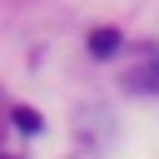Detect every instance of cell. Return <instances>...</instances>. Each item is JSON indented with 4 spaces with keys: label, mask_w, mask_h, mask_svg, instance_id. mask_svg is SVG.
Instances as JSON below:
<instances>
[{
    "label": "cell",
    "mask_w": 159,
    "mask_h": 159,
    "mask_svg": "<svg viewBox=\"0 0 159 159\" xmlns=\"http://www.w3.org/2000/svg\"><path fill=\"white\" fill-rule=\"evenodd\" d=\"M129 89H159V55L149 50L144 60H139V70L129 75Z\"/></svg>",
    "instance_id": "obj_1"
},
{
    "label": "cell",
    "mask_w": 159,
    "mask_h": 159,
    "mask_svg": "<svg viewBox=\"0 0 159 159\" xmlns=\"http://www.w3.org/2000/svg\"><path fill=\"white\" fill-rule=\"evenodd\" d=\"M119 45H124V40H119V30H94V35H89V50H94L99 60L119 55Z\"/></svg>",
    "instance_id": "obj_2"
},
{
    "label": "cell",
    "mask_w": 159,
    "mask_h": 159,
    "mask_svg": "<svg viewBox=\"0 0 159 159\" xmlns=\"http://www.w3.org/2000/svg\"><path fill=\"white\" fill-rule=\"evenodd\" d=\"M15 124H20L25 134H35V129H40V114H35V109H15Z\"/></svg>",
    "instance_id": "obj_3"
}]
</instances>
